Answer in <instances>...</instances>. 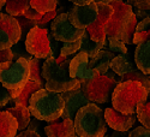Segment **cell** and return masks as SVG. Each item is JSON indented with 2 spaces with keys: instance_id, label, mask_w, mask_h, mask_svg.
<instances>
[{
  "instance_id": "obj_30",
  "label": "cell",
  "mask_w": 150,
  "mask_h": 137,
  "mask_svg": "<svg viewBox=\"0 0 150 137\" xmlns=\"http://www.w3.org/2000/svg\"><path fill=\"white\" fill-rule=\"evenodd\" d=\"M28 60H29V64H30V80L39 81V82L43 83V80H42V76H41L42 72H40V67L43 63L40 61V58H36L34 55L28 58Z\"/></svg>"
},
{
  "instance_id": "obj_11",
  "label": "cell",
  "mask_w": 150,
  "mask_h": 137,
  "mask_svg": "<svg viewBox=\"0 0 150 137\" xmlns=\"http://www.w3.org/2000/svg\"><path fill=\"white\" fill-rule=\"evenodd\" d=\"M98 7V16L93 22L90 26L86 28V31L89 33L90 37L94 41H106L107 37V27H108V22L109 18L113 15V7L110 4H102V3H97Z\"/></svg>"
},
{
  "instance_id": "obj_41",
  "label": "cell",
  "mask_w": 150,
  "mask_h": 137,
  "mask_svg": "<svg viewBox=\"0 0 150 137\" xmlns=\"http://www.w3.org/2000/svg\"><path fill=\"white\" fill-rule=\"evenodd\" d=\"M110 137H129V131H118V130H114L113 133L110 135Z\"/></svg>"
},
{
  "instance_id": "obj_5",
  "label": "cell",
  "mask_w": 150,
  "mask_h": 137,
  "mask_svg": "<svg viewBox=\"0 0 150 137\" xmlns=\"http://www.w3.org/2000/svg\"><path fill=\"white\" fill-rule=\"evenodd\" d=\"M30 80V64L28 58L21 57L16 61L0 64V83L10 92L12 100L17 97Z\"/></svg>"
},
{
  "instance_id": "obj_20",
  "label": "cell",
  "mask_w": 150,
  "mask_h": 137,
  "mask_svg": "<svg viewBox=\"0 0 150 137\" xmlns=\"http://www.w3.org/2000/svg\"><path fill=\"white\" fill-rule=\"evenodd\" d=\"M110 69L115 75L122 77L126 73L137 70V66L133 65L131 59L129 58L127 53L126 54H118L115 55L110 61Z\"/></svg>"
},
{
  "instance_id": "obj_42",
  "label": "cell",
  "mask_w": 150,
  "mask_h": 137,
  "mask_svg": "<svg viewBox=\"0 0 150 137\" xmlns=\"http://www.w3.org/2000/svg\"><path fill=\"white\" fill-rule=\"evenodd\" d=\"M71 3H73L74 5H88L90 3H93L94 0H70Z\"/></svg>"
},
{
  "instance_id": "obj_21",
  "label": "cell",
  "mask_w": 150,
  "mask_h": 137,
  "mask_svg": "<svg viewBox=\"0 0 150 137\" xmlns=\"http://www.w3.org/2000/svg\"><path fill=\"white\" fill-rule=\"evenodd\" d=\"M42 88H43V83H42V82L34 81V80H29L28 83L25 84V87L23 88L22 93H21L17 97H15L12 101H13L15 104H19V105L28 106L31 95H33L35 92L40 90V89H42Z\"/></svg>"
},
{
  "instance_id": "obj_33",
  "label": "cell",
  "mask_w": 150,
  "mask_h": 137,
  "mask_svg": "<svg viewBox=\"0 0 150 137\" xmlns=\"http://www.w3.org/2000/svg\"><path fill=\"white\" fill-rule=\"evenodd\" d=\"M57 16H58V11H57V10L46 12V13H43L42 17H41L39 21H37V27H40V28H46L47 24H48L49 22H52Z\"/></svg>"
},
{
  "instance_id": "obj_45",
  "label": "cell",
  "mask_w": 150,
  "mask_h": 137,
  "mask_svg": "<svg viewBox=\"0 0 150 137\" xmlns=\"http://www.w3.org/2000/svg\"><path fill=\"white\" fill-rule=\"evenodd\" d=\"M149 78H150V76H149Z\"/></svg>"
},
{
  "instance_id": "obj_24",
  "label": "cell",
  "mask_w": 150,
  "mask_h": 137,
  "mask_svg": "<svg viewBox=\"0 0 150 137\" xmlns=\"http://www.w3.org/2000/svg\"><path fill=\"white\" fill-rule=\"evenodd\" d=\"M150 39V16L143 18L137 23L136 33L133 36V45H139Z\"/></svg>"
},
{
  "instance_id": "obj_8",
  "label": "cell",
  "mask_w": 150,
  "mask_h": 137,
  "mask_svg": "<svg viewBox=\"0 0 150 137\" xmlns=\"http://www.w3.org/2000/svg\"><path fill=\"white\" fill-rule=\"evenodd\" d=\"M48 29L34 27L27 34L25 37V49L30 55H34L40 59H47L52 57V49L48 39Z\"/></svg>"
},
{
  "instance_id": "obj_22",
  "label": "cell",
  "mask_w": 150,
  "mask_h": 137,
  "mask_svg": "<svg viewBox=\"0 0 150 137\" xmlns=\"http://www.w3.org/2000/svg\"><path fill=\"white\" fill-rule=\"evenodd\" d=\"M7 111L11 112V113L15 116V118L17 119V121H18V130L19 131L25 130L27 126L29 125V123H30V114L31 113H30L29 107L24 106V105L16 104L13 107H10Z\"/></svg>"
},
{
  "instance_id": "obj_1",
  "label": "cell",
  "mask_w": 150,
  "mask_h": 137,
  "mask_svg": "<svg viewBox=\"0 0 150 137\" xmlns=\"http://www.w3.org/2000/svg\"><path fill=\"white\" fill-rule=\"evenodd\" d=\"M70 57H48L42 64V77L45 78V88L55 92L64 93L73 89L81 84L76 78H72L70 75Z\"/></svg>"
},
{
  "instance_id": "obj_12",
  "label": "cell",
  "mask_w": 150,
  "mask_h": 137,
  "mask_svg": "<svg viewBox=\"0 0 150 137\" xmlns=\"http://www.w3.org/2000/svg\"><path fill=\"white\" fill-rule=\"evenodd\" d=\"M71 23L76 28L86 29L98 16L97 3L93 1L88 5H74L67 12Z\"/></svg>"
},
{
  "instance_id": "obj_18",
  "label": "cell",
  "mask_w": 150,
  "mask_h": 137,
  "mask_svg": "<svg viewBox=\"0 0 150 137\" xmlns=\"http://www.w3.org/2000/svg\"><path fill=\"white\" fill-rule=\"evenodd\" d=\"M117 54L113 53L109 49L102 48L95 57L90 58L89 60V66L94 70H96L100 75H105L110 69V61Z\"/></svg>"
},
{
  "instance_id": "obj_36",
  "label": "cell",
  "mask_w": 150,
  "mask_h": 137,
  "mask_svg": "<svg viewBox=\"0 0 150 137\" xmlns=\"http://www.w3.org/2000/svg\"><path fill=\"white\" fill-rule=\"evenodd\" d=\"M127 3L136 9L150 10V0H127Z\"/></svg>"
},
{
  "instance_id": "obj_9",
  "label": "cell",
  "mask_w": 150,
  "mask_h": 137,
  "mask_svg": "<svg viewBox=\"0 0 150 137\" xmlns=\"http://www.w3.org/2000/svg\"><path fill=\"white\" fill-rule=\"evenodd\" d=\"M51 31L58 41L71 42L82 39L85 29L76 28L71 23L67 12H62L51 22Z\"/></svg>"
},
{
  "instance_id": "obj_6",
  "label": "cell",
  "mask_w": 150,
  "mask_h": 137,
  "mask_svg": "<svg viewBox=\"0 0 150 137\" xmlns=\"http://www.w3.org/2000/svg\"><path fill=\"white\" fill-rule=\"evenodd\" d=\"M110 5L114 11L108 22L107 36L122 41L132 21L136 18V15L133 12L132 5H130L129 3H124L122 0H113Z\"/></svg>"
},
{
  "instance_id": "obj_3",
  "label": "cell",
  "mask_w": 150,
  "mask_h": 137,
  "mask_svg": "<svg viewBox=\"0 0 150 137\" xmlns=\"http://www.w3.org/2000/svg\"><path fill=\"white\" fill-rule=\"evenodd\" d=\"M30 113L41 121H54L64 113L65 101L61 93L51 92L46 88L35 92L28 105Z\"/></svg>"
},
{
  "instance_id": "obj_25",
  "label": "cell",
  "mask_w": 150,
  "mask_h": 137,
  "mask_svg": "<svg viewBox=\"0 0 150 137\" xmlns=\"http://www.w3.org/2000/svg\"><path fill=\"white\" fill-rule=\"evenodd\" d=\"M6 13L12 17H18L24 15L29 7H30V0H6Z\"/></svg>"
},
{
  "instance_id": "obj_26",
  "label": "cell",
  "mask_w": 150,
  "mask_h": 137,
  "mask_svg": "<svg viewBox=\"0 0 150 137\" xmlns=\"http://www.w3.org/2000/svg\"><path fill=\"white\" fill-rule=\"evenodd\" d=\"M57 5L58 0H30V6L37 12H40L41 15L57 10Z\"/></svg>"
},
{
  "instance_id": "obj_27",
  "label": "cell",
  "mask_w": 150,
  "mask_h": 137,
  "mask_svg": "<svg viewBox=\"0 0 150 137\" xmlns=\"http://www.w3.org/2000/svg\"><path fill=\"white\" fill-rule=\"evenodd\" d=\"M137 119L141 121L143 126L150 129V102L139 104L136 109Z\"/></svg>"
},
{
  "instance_id": "obj_15",
  "label": "cell",
  "mask_w": 150,
  "mask_h": 137,
  "mask_svg": "<svg viewBox=\"0 0 150 137\" xmlns=\"http://www.w3.org/2000/svg\"><path fill=\"white\" fill-rule=\"evenodd\" d=\"M105 118H106L108 126L118 131H130L131 128L134 125L136 119H137L134 113L124 114L112 107L105 109Z\"/></svg>"
},
{
  "instance_id": "obj_7",
  "label": "cell",
  "mask_w": 150,
  "mask_h": 137,
  "mask_svg": "<svg viewBox=\"0 0 150 137\" xmlns=\"http://www.w3.org/2000/svg\"><path fill=\"white\" fill-rule=\"evenodd\" d=\"M119 82L114 77H109L107 75H98L95 78L84 80L81 82V89L83 94L90 102L107 104L110 99L115 85Z\"/></svg>"
},
{
  "instance_id": "obj_37",
  "label": "cell",
  "mask_w": 150,
  "mask_h": 137,
  "mask_svg": "<svg viewBox=\"0 0 150 137\" xmlns=\"http://www.w3.org/2000/svg\"><path fill=\"white\" fill-rule=\"evenodd\" d=\"M13 58H15V54H13V52H12L11 48L1 49V51H0V64L6 63V61H12Z\"/></svg>"
},
{
  "instance_id": "obj_38",
  "label": "cell",
  "mask_w": 150,
  "mask_h": 137,
  "mask_svg": "<svg viewBox=\"0 0 150 137\" xmlns=\"http://www.w3.org/2000/svg\"><path fill=\"white\" fill-rule=\"evenodd\" d=\"M22 16H24V17H27V18H29V19H34V21H39L41 17H42V15L40 13V12H37L35 9H33L31 6L24 12V15H22Z\"/></svg>"
},
{
  "instance_id": "obj_28",
  "label": "cell",
  "mask_w": 150,
  "mask_h": 137,
  "mask_svg": "<svg viewBox=\"0 0 150 137\" xmlns=\"http://www.w3.org/2000/svg\"><path fill=\"white\" fill-rule=\"evenodd\" d=\"M127 80H134V81L141 82V83L145 87V88H146V90L150 93V78H149L148 75L143 73L141 70L137 69V70L131 71V72L126 73L125 76L121 77V81H127ZM121 81H120V82H121Z\"/></svg>"
},
{
  "instance_id": "obj_2",
  "label": "cell",
  "mask_w": 150,
  "mask_h": 137,
  "mask_svg": "<svg viewBox=\"0 0 150 137\" xmlns=\"http://www.w3.org/2000/svg\"><path fill=\"white\" fill-rule=\"evenodd\" d=\"M149 92L145 87L134 80L119 82L112 93V105L113 108L124 114L136 113L137 106L148 100Z\"/></svg>"
},
{
  "instance_id": "obj_10",
  "label": "cell",
  "mask_w": 150,
  "mask_h": 137,
  "mask_svg": "<svg viewBox=\"0 0 150 137\" xmlns=\"http://www.w3.org/2000/svg\"><path fill=\"white\" fill-rule=\"evenodd\" d=\"M21 36L22 30L17 18L0 12V51L15 46Z\"/></svg>"
},
{
  "instance_id": "obj_4",
  "label": "cell",
  "mask_w": 150,
  "mask_h": 137,
  "mask_svg": "<svg viewBox=\"0 0 150 137\" xmlns=\"http://www.w3.org/2000/svg\"><path fill=\"white\" fill-rule=\"evenodd\" d=\"M76 135L79 137H105L107 121L105 111L94 102H89L78 109L73 118Z\"/></svg>"
},
{
  "instance_id": "obj_17",
  "label": "cell",
  "mask_w": 150,
  "mask_h": 137,
  "mask_svg": "<svg viewBox=\"0 0 150 137\" xmlns=\"http://www.w3.org/2000/svg\"><path fill=\"white\" fill-rule=\"evenodd\" d=\"M134 64L138 70L150 76V39L137 45L134 51Z\"/></svg>"
},
{
  "instance_id": "obj_14",
  "label": "cell",
  "mask_w": 150,
  "mask_h": 137,
  "mask_svg": "<svg viewBox=\"0 0 150 137\" xmlns=\"http://www.w3.org/2000/svg\"><path fill=\"white\" fill-rule=\"evenodd\" d=\"M61 94H62V97H64V101H65L64 113L61 116L62 118L73 119L79 108H82L83 106L88 105L90 102L88 99H86V96L83 94V92L81 89V84L74 87L73 89L64 92Z\"/></svg>"
},
{
  "instance_id": "obj_44",
  "label": "cell",
  "mask_w": 150,
  "mask_h": 137,
  "mask_svg": "<svg viewBox=\"0 0 150 137\" xmlns=\"http://www.w3.org/2000/svg\"><path fill=\"white\" fill-rule=\"evenodd\" d=\"M6 4V0H0V10H1Z\"/></svg>"
},
{
  "instance_id": "obj_16",
  "label": "cell",
  "mask_w": 150,
  "mask_h": 137,
  "mask_svg": "<svg viewBox=\"0 0 150 137\" xmlns=\"http://www.w3.org/2000/svg\"><path fill=\"white\" fill-rule=\"evenodd\" d=\"M45 132L47 137H76L74 123L71 118H62L61 121H49Z\"/></svg>"
},
{
  "instance_id": "obj_35",
  "label": "cell",
  "mask_w": 150,
  "mask_h": 137,
  "mask_svg": "<svg viewBox=\"0 0 150 137\" xmlns=\"http://www.w3.org/2000/svg\"><path fill=\"white\" fill-rule=\"evenodd\" d=\"M11 100H12V96H11L10 92L0 83V107L6 106Z\"/></svg>"
},
{
  "instance_id": "obj_34",
  "label": "cell",
  "mask_w": 150,
  "mask_h": 137,
  "mask_svg": "<svg viewBox=\"0 0 150 137\" xmlns=\"http://www.w3.org/2000/svg\"><path fill=\"white\" fill-rule=\"evenodd\" d=\"M129 137H150V129L145 126H138L129 131Z\"/></svg>"
},
{
  "instance_id": "obj_39",
  "label": "cell",
  "mask_w": 150,
  "mask_h": 137,
  "mask_svg": "<svg viewBox=\"0 0 150 137\" xmlns=\"http://www.w3.org/2000/svg\"><path fill=\"white\" fill-rule=\"evenodd\" d=\"M15 137H41L37 132H35V131H33V130H25V131H22L19 135H17V136H15Z\"/></svg>"
},
{
  "instance_id": "obj_19",
  "label": "cell",
  "mask_w": 150,
  "mask_h": 137,
  "mask_svg": "<svg viewBox=\"0 0 150 137\" xmlns=\"http://www.w3.org/2000/svg\"><path fill=\"white\" fill-rule=\"evenodd\" d=\"M18 131V121L8 111H0V137H15Z\"/></svg>"
},
{
  "instance_id": "obj_31",
  "label": "cell",
  "mask_w": 150,
  "mask_h": 137,
  "mask_svg": "<svg viewBox=\"0 0 150 137\" xmlns=\"http://www.w3.org/2000/svg\"><path fill=\"white\" fill-rule=\"evenodd\" d=\"M106 40L108 42L109 51H112L113 53H115V54H126L127 53L126 45H125L121 40L114 39V37H109V36L106 37Z\"/></svg>"
},
{
  "instance_id": "obj_40",
  "label": "cell",
  "mask_w": 150,
  "mask_h": 137,
  "mask_svg": "<svg viewBox=\"0 0 150 137\" xmlns=\"http://www.w3.org/2000/svg\"><path fill=\"white\" fill-rule=\"evenodd\" d=\"M136 17H139V18H145L150 16V10H141V9H137L136 10Z\"/></svg>"
},
{
  "instance_id": "obj_32",
  "label": "cell",
  "mask_w": 150,
  "mask_h": 137,
  "mask_svg": "<svg viewBox=\"0 0 150 137\" xmlns=\"http://www.w3.org/2000/svg\"><path fill=\"white\" fill-rule=\"evenodd\" d=\"M18 23H19V26H21V30H22V35H25L30 31V29H33L34 27L37 26V22L34 21V19H29L27 17H24V16H18L16 17Z\"/></svg>"
},
{
  "instance_id": "obj_23",
  "label": "cell",
  "mask_w": 150,
  "mask_h": 137,
  "mask_svg": "<svg viewBox=\"0 0 150 137\" xmlns=\"http://www.w3.org/2000/svg\"><path fill=\"white\" fill-rule=\"evenodd\" d=\"M106 42H107V41H100V42L94 41L91 37H90L89 33L86 31V29H85V31H84V34H83V36H82L81 51L85 52L86 54L89 55V58H93V57H95V55L105 47Z\"/></svg>"
},
{
  "instance_id": "obj_13",
  "label": "cell",
  "mask_w": 150,
  "mask_h": 137,
  "mask_svg": "<svg viewBox=\"0 0 150 137\" xmlns=\"http://www.w3.org/2000/svg\"><path fill=\"white\" fill-rule=\"evenodd\" d=\"M89 55L83 51H79L70 61V75L72 78H76L79 82L84 80H91L98 76V72L89 66Z\"/></svg>"
},
{
  "instance_id": "obj_43",
  "label": "cell",
  "mask_w": 150,
  "mask_h": 137,
  "mask_svg": "<svg viewBox=\"0 0 150 137\" xmlns=\"http://www.w3.org/2000/svg\"><path fill=\"white\" fill-rule=\"evenodd\" d=\"M95 3H102V4H110L113 0H94Z\"/></svg>"
},
{
  "instance_id": "obj_29",
  "label": "cell",
  "mask_w": 150,
  "mask_h": 137,
  "mask_svg": "<svg viewBox=\"0 0 150 137\" xmlns=\"http://www.w3.org/2000/svg\"><path fill=\"white\" fill-rule=\"evenodd\" d=\"M81 45H82V39L71 41V42H62V46L60 47V53L59 55L61 57H71L74 53L81 51Z\"/></svg>"
}]
</instances>
